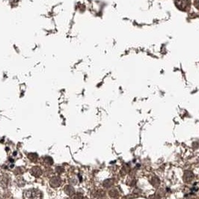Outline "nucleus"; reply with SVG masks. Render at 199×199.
<instances>
[{
    "instance_id": "nucleus-8",
    "label": "nucleus",
    "mask_w": 199,
    "mask_h": 199,
    "mask_svg": "<svg viewBox=\"0 0 199 199\" xmlns=\"http://www.w3.org/2000/svg\"><path fill=\"white\" fill-rule=\"evenodd\" d=\"M44 162L46 164H47L48 165H53V160L51 157H45V159H44Z\"/></svg>"
},
{
    "instance_id": "nucleus-12",
    "label": "nucleus",
    "mask_w": 199,
    "mask_h": 199,
    "mask_svg": "<svg viewBox=\"0 0 199 199\" xmlns=\"http://www.w3.org/2000/svg\"><path fill=\"white\" fill-rule=\"evenodd\" d=\"M116 192H117L115 191V189H113V190H111L110 192H109V195H110L112 197H115V196L117 195V194H116Z\"/></svg>"
},
{
    "instance_id": "nucleus-4",
    "label": "nucleus",
    "mask_w": 199,
    "mask_h": 199,
    "mask_svg": "<svg viewBox=\"0 0 199 199\" xmlns=\"http://www.w3.org/2000/svg\"><path fill=\"white\" fill-rule=\"evenodd\" d=\"M30 172H31V174H32V175H33L34 177H40V176L42 174V170H41V168L38 166L33 167L32 169H31Z\"/></svg>"
},
{
    "instance_id": "nucleus-3",
    "label": "nucleus",
    "mask_w": 199,
    "mask_h": 199,
    "mask_svg": "<svg viewBox=\"0 0 199 199\" xmlns=\"http://www.w3.org/2000/svg\"><path fill=\"white\" fill-rule=\"evenodd\" d=\"M49 184L53 188L59 187L61 184V179L59 177H53L49 180Z\"/></svg>"
},
{
    "instance_id": "nucleus-7",
    "label": "nucleus",
    "mask_w": 199,
    "mask_h": 199,
    "mask_svg": "<svg viewBox=\"0 0 199 199\" xmlns=\"http://www.w3.org/2000/svg\"><path fill=\"white\" fill-rule=\"evenodd\" d=\"M28 158H29L32 162H36L38 160V154L35 153H30L28 155Z\"/></svg>"
},
{
    "instance_id": "nucleus-5",
    "label": "nucleus",
    "mask_w": 199,
    "mask_h": 199,
    "mask_svg": "<svg viewBox=\"0 0 199 199\" xmlns=\"http://www.w3.org/2000/svg\"><path fill=\"white\" fill-rule=\"evenodd\" d=\"M64 191L68 195L72 196L74 193H75V189L72 186H66L64 189Z\"/></svg>"
},
{
    "instance_id": "nucleus-13",
    "label": "nucleus",
    "mask_w": 199,
    "mask_h": 199,
    "mask_svg": "<svg viewBox=\"0 0 199 199\" xmlns=\"http://www.w3.org/2000/svg\"><path fill=\"white\" fill-rule=\"evenodd\" d=\"M195 5L198 9H199V0H195Z\"/></svg>"
},
{
    "instance_id": "nucleus-10",
    "label": "nucleus",
    "mask_w": 199,
    "mask_h": 199,
    "mask_svg": "<svg viewBox=\"0 0 199 199\" xmlns=\"http://www.w3.org/2000/svg\"><path fill=\"white\" fill-rule=\"evenodd\" d=\"M113 180H105V181H104V183H103V186L106 188L110 187L111 186L113 185Z\"/></svg>"
},
{
    "instance_id": "nucleus-2",
    "label": "nucleus",
    "mask_w": 199,
    "mask_h": 199,
    "mask_svg": "<svg viewBox=\"0 0 199 199\" xmlns=\"http://www.w3.org/2000/svg\"><path fill=\"white\" fill-rule=\"evenodd\" d=\"M175 5L180 10L186 11L190 6V0H174Z\"/></svg>"
},
{
    "instance_id": "nucleus-11",
    "label": "nucleus",
    "mask_w": 199,
    "mask_h": 199,
    "mask_svg": "<svg viewBox=\"0 0 199 199\" xmlns=\"http://www.w3.org/2000/svg\"><path fill=\"white\" fill-rule=\"evenodd\" d=\"M150 183H151L152 185H153V186H158L159 184H160V180L157 177H154L153 179H152Z\"/></svg>"
},
{
    "instance_id": "nucleus-6",
    "label": "nucleus",
    "mask_w": 199,
    "mask_h": 199,
    "mask_svg": "<svg viewBox=\"0 0 199 199\" xmlns=\"http://www.w3.org/2000/svg\"><path fill=\"white\" fill-rule=\"evenodd\" d=\"M193 177H194V175H193L192 172H185V174H184V180H185V182L187 183L191 182L192 180V179H193Z\"/></svg>"
},
{
    "instance_id": "nucleus-1",
    "label": "nucleus",
    "mask_w": 199,
    "mask_h": 199,
    "mask_svg": "<svg viewBox=\"0 0 199 199\" xmlns=\"http://www.w3.org/2000/svg\"><path fill=\"white\" fill-rule=\"evenodd\" d=\"M41 197L42 194L38 189H28L23 192L24 199H41Z\"/></svg>"
},
{
    "instance_id": "nucleus-9",
    "label": "nucleus",
    "mask_w": 199,
    "mask_h": 199,
    "mask_svg": "<svg viewBox=\"0 0 199 199\" xmlns=\"http://www.w3.org/2000/svg\"><path fill=\"white\" fill-rule=\"evenodd\" d=\"M71 197L73 199H82L83 198V195H82V194H81V193H79V192H78V193H74V194H73Z\"/></svg>"
}]
</instances>
